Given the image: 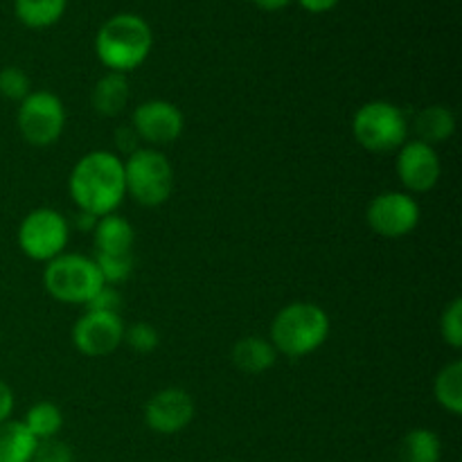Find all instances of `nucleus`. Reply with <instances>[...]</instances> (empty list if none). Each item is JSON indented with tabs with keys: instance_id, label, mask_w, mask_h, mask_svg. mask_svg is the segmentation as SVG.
<instances>
[{
	"instance_id": "f257e3e1",
	"label": "nucleus",
	"mask_w": 462,
	"mask_h": 462,
	"mask_svg": "<svg viewBox=\"0 0 462 462\" xmlns=\"http://www.w3.org/2000/svg\"><path fill=\"white\" fill-rule=\"evenodd\" d=\"M68 192L77 210L95 217L113 215L126 197L125 161L106 149L88 152L72 167Z\"/></svg>"
},
{
	"instance_id": "f03ea898",
	"label": "nucleus",
	"mask_w": 462,
	"mask_h": 462,
	"mask_svg": "<svg viewBox=\"0 0 462 462\" xmlns=\"http://www.w3.org/2000/svg\"><path fill=\"white\" fill-rule=\"evenodd\" d=\"M153 48L152 25L143 16L120 12L106 18L95 34V54L108 72L138 70Z\"/></svg>"
},
{
	"instance_id": "7ed1b4c3",
	"label": "nucleus",
	"mask_w": 462,
	"mask_h": 462,
	"mask_svg": "<svg viewBox=\"0 0 462 462\" xmlns=\"http://www.w3.org/2000/svg\"><path fill=\"white\" fill-rule=\"evenodd\" d=\"M329 337V316L316 302H289L275 314L271 337L275 352L287 359H302L319 350Z\"/></svg>"
},
{
	"instance_id": "20e7f679",
	"label": "nucleus",
	"mask_w": 462,
	"mask_h": 462,
	"mask_svg": "<svg viewBox=\"0 0 462 462\" xmlns=\"http://www.w3.org/2000/svg\"><path fill=\"white\" fill-rule=\"evenodd\" d=\"M125 188L140 206H162L174 192V167L161 149H135L125 161Z\"/></svg>"
},
{
	"instance_id": "39448f33",
	"label": "nucleus",
	"mask_w": 462,
	"mask_h": 462,
	"mask_svg": "<svg viewBox=\"0 0 462 462\" xmlns=\"http://www.w3.org/2000/svg\"><path fill=\"white\" fill-rule=\"evenodd\" d=\"M352 135L365 152L391 153L409 138V120L393 102L373 99L359 106L352 117Z\"/></svg>"
},
{
	"instance_id": "423d86ee",
	"label": "nucleus",
	"mask_w": 462,
	"mask_h": 462,
	"mask_svg": "<svg viewBox=\"0 0 462 462\" xmlns=\"http://www.w3.org/2000/svg\"><path fill=\"white\" fill-rule=\"evenodd\" d=\"M43 287L63 305H86L104 287L93 257L79 253H61L45 264Z\"/></svg>"
},
{
	"instance_id": "0eeeda50",
	"label": "nucleus",
	"mask_w": 462,
	"mask_h": 462,
	"mask_svg": "<svg viewBox=\"0 0 462 462\" xmlns=\"http://www.w3.org/2000/svg\"><path fill=\"white\" fill-rule=\"evenodd\" d=\"M16 239L23 255L48 264L54 257L66 253L68 239H70V224L54 208H36L23 217Z\"/></svg>"
},
{
	"instance_id": "6e6552de",
	"label": "nucleus",
	"mask_w": 462,
	"mask_h": 462,
	"mask_svg": "<svg viewBox=\"0 0 462 462\" xmlns=\"http://www.w3.org/2000/svg\"><path fill=\"white\" fill-rule=\"evenodd\" d=\"M18 131L32 147H50L66 129V106L50 90H32L16 113Z\"/></svg>"
},
{
	"instance_id": "1a4fd4ad",
	"label": "nucleus",
	"mask_w": 462,
	"mask_h": 462,
	"mask_svg": "<svg viewBox=\"0 0 462 462\" xmlns=\"http://www.w3.org/2000/svg\"><path fill=\"white\" fill-rule=\"evenodd\" d=\"M420 217H422V210L413 194L400 192V189L377 194L365 212L370 228L379 237L386 239H402L413 233L420 224Z\"/></svg>"
},
{
	"instance_id": "9d476101",
	"label": "nucleus",
	"mask_w": 462,
	"mask_h": 462,
	"mask_svg": "<svg viewBox=\"0 0 462 462\" xmlns=\"http://www.w3.org/2000/svg\"><path fill=\"white\" fill-rule=\"evenodd\" d=\"M125 341V320L111 311H84L72 328V346L88 359L113 355Z\"/></svg>"
},
{
	"instance_id": "9b49d317",
	"label": "nucleus",
	"mask_w": 462,
	"mask_h": 462,
	"mask_svg": "<svg viewBox=\"0 0 462 462\" xmlns=\"http://www.w3.org/2000/svg\"><path fill=\"white\" fill-rule=\"evenodd\" d=\"M131 126L143 143L158 149L176 143L185 129V117L174 102L167 99H147L135 106Z\"/></svg>"
},
{
	"instance_id": "f8f14e48",
	"label": "nucleus",
	"mask_w": 462,
	"mask_h": 462,
	"mask_svg": "<svg viewBox=\"0 0 462 462\" xmlns=\"http://www.w3.org/2000/svg\"><path fill=\"white\" fill-rule=\"evenodd\" d=\"M395 171L400 183L404 185V192L424 194L438 185L442 176L440 153L436 147L420 140H406L397 149Z\"/></svg>"
},
{
	"instance_id": "ddd939ff",
	"label": "nucleus",
	"mask_w": 462,
	"mask_h": 462,
	"mask_svg": "<svg viewBox=\"0 0 462 462\" xmlns=\"http://www.w3.org/2000/svg\"><path fill=\"white\" fill-rule=\"evenodd\" d=\"M194 411H197V406H194L192 395L185 388H162L149 397L147 406H144V424L153 433L174 436V433H180L189 427V422L194 420Z\"/></svg>"
},
{
	"instance_id": "4468645a",
	"label": "nucleus",
	"mask_w": 462,
	"mask_h": 462,
	"mask_svg": "<svg viewBox=\"0 0 462 462\" xmlns=\"http://www.w3.org/2000/svg\"><path fill=\"white\" fill-rule=\"evenodd\" d=\"M95 253L99 255H125L134 251L135 230L129 219L120 215H104L97 219L93 230Z\"/></svg>"
},
{
	"instance_id": "2eb2a0df",
	"label": "nucleus",
	"mask_w": 462,
	"mask_h": 462,
	"mask_svg": "<svg viewBox=\"0 0 462 462\" xmlns=\"http://www.w3.org/2000/svg\"><path fill=\"white\" fill-rule=\"evenodd\" d=\"M233 364L239 373L262 374L271 370L278 361L273 343L264 337H244L233 347Z\"/></svg>"
},
{
	"instance_id": "dca6fc26",
	"label": "nucleus",
	"mask_w": 462,
	"mask_h": 462,
	"mask_svg": "<svg viewBox=\"0 0 462 462\" xmlns=\"http://www.w3.org/2000/svg\"><path fill=\"white\" fill-rule=\"evenodd\" d=\"M413 129L418 134L420 143H427L431 147H436V144L447 143L454 135L456 116L445 104H431V106H424L415 116Z\"/></svg>"
},
{
	"instance_id": "f3484780",
	"label": "nucleus",
	"mask_w": 462,
	"mask_h": 462,
	"mask_svg": "<svg viewBox=\"0 0 462 462\" xmlns=\"http://www.w3.org/2000/svg\"><path fill=\"white\" fill-rule=\"evenodd\" d=\"M129 81L126 75L120 72H106L97 79L95 84L93 95H90V102H93L95 113L104 117H116L125 111V106L129 104Z\"/></svg>"
},
{
	"instance_id": "a211bd4d",
	"label": "nucleus",
	"mask_w": 462,
	"mask_h": 462,
	"mask_svg": "<svg viewBox=\"0 0 462 462\" xmlns=\"http://www.w3.org/2000/svg\"><path fill=\"white\" fill-rule=\"evenodd\" d=\"M36 440L21 420H7L0 424V462H32Z\"/></svg>"
},
{
	"instance_id": "6ab92c4d",
	"label": "nucleus",
	"mask_w": 462,
	"mask_h": 462,
	"mask_svg": "<svg viewBox=\"0 0 462 462\" xmlns=\"http://www.w3.org/2000/svg\"><path fill=\"white\" fill-rule=\"evenodd\" d=\"M68 9V0H14V14L30 30L57 25Z\"/></svg>"
},
{
	"instance_id": "aec40b11",
	"label": "nucleus",
	"mask_w": 462,
	"mask_h": 462,
	"mask_svg": "<svg viewBox=\"0 0 462 462\" xmlns=\"http://www.w3.org/2000/svg\"><path fill=\"white\" fill-rule=\"evenodd\" d=\"M442 440L431 429H413L400 445V462H440Z\"/></svg>"
},
{
	"instance_id": "412c9836",
	"label": "nucleus",
	"mask_w": 462,
	"mask_h": 462,
	"mask_svg": "<svg viewBox=\"0 0 462 462\" xmlns=\"http://www.w3.org/2000/svg\"><path fill=\"white\" fill-rule=\"evenodd\" d=\"M436 402L451 415H462V361H451L433 382Z\"/></svg>"
},
{
	"instance_id": "4be33fe9",
	"label": "nucleus",
	"mask_w": 462,
	"mask_h": 462,
	"mask_svg": "<svg viewBox=\"0 0 462 462\" xmlns=\"http://www.w3.org/2000/svg\"><path fill=\"white\" fill-rule=\"evenodd\" d=\"M21 422L25 424L27 431L36 440H50V438H57L59 431L63 429V413L52 402H39V404L27 409L25 418Z\"/></svg>"
},
{
	"instance_id": "5701e85b",
	"label": "nucleus",
	"mask_w": 462,
	"mask_h": 462,
	"mask_svg": "<svg viewBox=\"0 0 462 462\" xmlns=\"http://www.w3.org/2000/svg\"><path fill=\"white\" fill-rule=\"evenodd\" d=\"M93 260L99 275H102V282L108 287L126 282L134 273V253H125V255H99V253H95Z\"/></svg>"
},
{
	"instance_id": "b1692460",
	"label": "nucleus",
	"mask_w": 462,
	"mask_h": 462,
	"mask_svg": "<svg viewBox=\"0 0 462 462\" xmlns=\"http://www.w3.org/2000/svg\"><path fill=\"white\" fill-rule=\"evenodd\" d=\"M32 93L30 77L16 66H7L0 70V95L12 102H23Z\"/></svg>"
},
{
	"instance_id": "393cba45",
	"label": "nucleus",
	"mask_w": 462,
	"mask_h": 462,
	"mask_svg": "<svg viewBox=\"0 0 462 462\" xmlns=\"http://www.w3.org/2000/svg\"><path fill=\"white\" fill-rule=\"evenodd\" d=\"M440 334L454 350L462 347V298H454L440 316Z\"/></svg>"
},
{
	"instance_id": "a878e982",
	"label": "nucleus",
	"mask_w": 462,
	"mask_h": 462,
	"mask_svg": "<svg viewBox=\"0 0 462 462\" xmlns=\"http://www.w3.org/2000/svg\"><path fill=\"white\" fill-rule=\"evenodd\" d=\"M122 343H126L129 350H134L135 355H149L158 347L161 337L149 323H135L131 328H125V341Z\"/></svg>"
},
{
	"instance_id": "bb28decb",
	"label": "nucleus",
	"mask_w": 462,
	"mask_h": 462,
	"mask_svg": "<svg viewBox=\"0 0 462 462\" xmlns=\"http://www.w3.org/2000/svg\"><path fill=\"white\" fill-rule=\"evenodd\" d=\"M32 462H75V454L68 442L50 438V440H39Z\"/></svg>"
},
{
	"instance_id": "cd10ccee",
	"label": "nucleus",
	"mask_w": 462,
	"mask_h": 462,
	"mask_svg": "<svg viewBox=\"0 0 462 462\" xmlns=\"http://www.w3.org/2000/svg\"><path fill=\"white\" fill-rule=\"evenodd\" d=\"M122 307V296L116 287H108L104 284L93 298L84 305L86 311H111V314H120Z\"/></svg>"
},
{
	"instance_id": "c85d7f7f",
	"label": "nucleus",
	"mask_w": 462,
	"mask_h": 462,
	"mask_svg": "<svg viewBox=\"0 0 462 462\" xmlns=\"http://www.w3.org/2000/svg\"><path fill=\"white\" fill-rule=\"evenodd\" d=\"M138 134L134 131V126H120V129L116 131V144L120 152H126V156H131V153L135 152V149H140V143H138Z\"/></svg>"
},
{
	"instance_id": "c756f323",
	"label": "nucleus",
	"mask_w": 462,
	"mask_h": 462,
	"mask_svg": "<svg viewBox=\"0 0 462 462\" xmlns=\"http://www.w3.org/2000/svg\"><path fill=\"white\" fill-rule=\"evenodd\" d=\"M14 404H16V400H14L12 386L0 379V424L7 422V420H12Z\"/></svg>"
},
{
	"instance_id": "7c9ffc66",
	"label": "nucleus",
	"mask_w": 462,
	"mask_h": 462,
	"mask_svg": "<svg viewBox=\"0 0 462 462\" xmlns=\"http://www.w3.org/2000/svg\"><path fill=\"white\" fill-rule=\"evenodd\" d=\"M298 5L310 14H328L337 7L338 0H298Z\"/></svg>"
},
{
	"instance_id": "2f4dec72",
	"label": "nucleus",
	"mask_w": 462,
	"mask_h": 462,
	"mask_svg": "<svg viewBox=\"0 0 462 462\" xmlns=\"http://www.w3.org/2000/svg\"><path fill=\"white\" fill-rule=\"evenodd\" d=\"M97 219H99V217L90 215V212L77 210L75 217H72V226H75L77 230H86V233H93L95 226H97Z\"/></svg>"
},
{
	"instance_id": "473e14b6",
	"label": "nucleus",
	"mask_w": 462,
	"mask_h": 462,
	"mask_svg": "<svg viewBox=\"0 0 462 462\" xmlns=\"http://www.w3.org/2000/svg\"><path fill=\"white\" fill-rule=\"evenodd\" d=\"M255 7H260L262 12H280V9L289 7L293 0H251Z\"/></svg>"
}]
</instances>
